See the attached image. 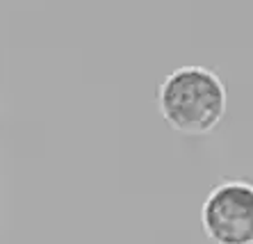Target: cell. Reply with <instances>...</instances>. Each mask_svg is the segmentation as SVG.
Wrapping results in <instances>:
<instances>
[{"label": "cell", "mask_w": 253, "mask_h": 244, "mask_svg": "<svg viewBox=\"0 0 253 244\" xmlns=\"http://www.w3.org/2000/svg\"><path fill=\"white\" fill-rule=\"evenodd\" d=\"M158 107L165 121L183 135H208L228 107L224 80L206 66H180L160 82Z\"/></svg>", "instance_id": "cell-1"}, {"label": "cell", "mask_w": 253, "mask_h": 244, "mask_svg": "<svg viewBox=\"0 0 253 244\" xmlns=\"http://www.w3.org/2000/svg\"><path fill=\"white\" fill-rule=\"evenodd\" d=\"M201 224L214 244H253V183L214 185L201 208Z\"/></svg>", "instance_id": "cell-2"}]
</instances>
